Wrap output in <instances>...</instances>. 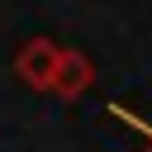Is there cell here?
<instances>
[{
	"instance_id": "2",
	"label": "cell",
	"mask_w": 152,
	"mask_h": 152,
	"mask_svg": "<svg viewBox=\"0 0 152 152\" xmlns=\"http://www.w3.org/2000/svg\"><path fill=\"white\" fill-rule=\"evenodd\" d=\"M90 81H95V62L86 57V52H76V48H62V57H57V71H52V95L57 100H76V95H86L90 90Z\"/></svg>"
},
{
	"instance_id": "1",
	"label": "cell",
	"mask_w": 152,
	"mask_h": 152,
	"mask_svg": "<svg viewBox=\"0 0 152 152\" xmlns=\"http://www.w3.org/2000/svg\"><path fill=\"white\" fill-rule=\"evenodd\" d=\"M57 57L62 48L52 38H28L19 52H14V76L28 86V90H48L52 86V71H57Z\"/></svg>"
},
{
	"instance_id": "3",
	"label": "cell",
	"mask_w": 152,
	"mask_h": 152,
	"mask_svg": "<svg viewBox=\"0 0 152 152\" xmlns=\"http://www.w3.org/2000/svg\"><path fill=\"white\" fill-rule=\"evenodd\" d=\"M138 152H152V128H142V142H138Z\"/></svg>"
}]
</instances>
